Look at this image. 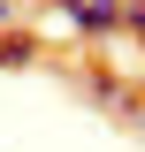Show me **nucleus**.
<instances>
[{
    "label": "nucleus",
    "instance_id": "423d86ee",
    "mask_svg": "<svg viewBox=\"0 0 145 152\" xmlns=\"http://www.w3.org/2000/svg\"><path fill=\"white\" fill-rule=\"evenodd\" d=\"M122 8H130V0H122Z\"/></svg>",
    "mask_w": 145,
    "mask_h": 152
},
{
    "label": "nucleus",
    "instance_id": "f03ea898",
    "mask_svg": "<svg viewBox=\"0 0 145 152\" xmlns=\"http://www.w3.org/2000/svg\"><path fill=\"white\" fill-rule=\"evenodd\" d=\"M76 84H84V91L99 99V107H130V84H122V76H107V69H84Z\"/></svg>",
    "mask_w": 145,
    "mask_h": 152
},
{
    "label": "nucleus",
    "instance_id": "f257e3e1",
    "mask_svg": "<svg viewBox=\"0 0 145 152\" xmlns=\"http://www.w3.org/2000/svg\"><path fill=\"white\" fill-rule=\"evenodd\" d=\"M61 23H76L84 38H122V0H46Z\"/></svg>",
    "mask_w": 145,
    "mask_h": 152
},
{
    "label": "nucleus",
    "instance_id": "20e7f679",
    "mask_svg": "<svg viewBox=\"0 0 145 152\" xmlns=\"http://www.w3.org/2000/svg\"><path fill=\"white\" fill-rule=\"evenodd\" d=\"M122 38H138V46H145V0H130V8H122Z\"/></svg>",
    "mask_w": 145,
    "mask_h": 152
},
{
    "label": "nucleus",
    "instance_id": "7ed1b4c3",
    "mask_svg": "<svg viewBox=\"0 0 145 152\" xmlns=\"http://www.w3.org/2000/svg\"><path fill=\"white\" fill-rule=\"evenodd\" d=\"M38 61V38H23V31H0V69H31Z\"/></svg>",
    "mask_w": 145,
    "mask_h": 152
},
{
    "label": "nucleus",
    "instance_id": "39448f33",
    "mask_svg": "<svg viewBox=\"0 0 145 152\" xmlns=\"http://www.w3.org/2000/svg\"><path fill=\"white\" fill-rule=\"evenodd\" d=\"M8 23H16V0H0V31H8Z\"/></svg>",
    "mask_w": 145,
    "mask_h": 152
}]
</instances>
